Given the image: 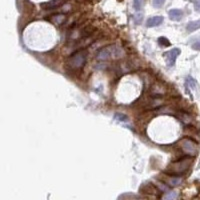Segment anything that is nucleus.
<instances>
[{
    "label": "nucleus",
    "instance_id": "obj_13",
    "mask_svg": "<svg viewBox=\"0 0 200 200\" xmlns=\"http://www.w3.org/2000/svg\"><path fill=\"white\" fill-rule=\"evenodd\" d=\"M185 84L188 87V88L190 89H194L195 86H196V81L194 78H192L191 76H188L186 78V81H185Z\"/></svg>",
    "mask_w": 200,
    "mask_h": 200
},
{
    "label": "nucleus",
    "instance_id": "obj_5",
    "mask_svg": "<svg viewBox=\"0 0 200 200\" xmlns=\"http://www.w3.org/2000/svg\"><path fill=\"white\" fill-rule=\"evenodd\" d=\"M180 53H181V50L179 48H173V49L169 50V51H167L163 54L165 57V59H166V63L169 67L174 66L177 57L180 55Z\"/></svg>",
    "mask_w": 200,
    "mask_h": 200
},
{
    "label": "nucleus",
    "instance_id": "obj_4",
    "mask_svg": "<svg viewBox=\"0 0 200 200\" xmlns=\"http://www.w3.org/2000/svg\"><path fill=\"white\" fill-rule=\"evenodd\" d=\"M178 146H179L180 150L183 152L184 154L189 156H195L197 154L198 146L193 140L189 139V138H183L178 142Z\"/></svg>",
    "mask_w": 200,
    "mask_h": 200
},
{
    "label": "nucleus",
    "instance_id": "obj_8",
    "mask_svg": "<svg viewBox=\"0 0 200 200\" xmlns=\"http://www.w3.org/2000/svg\"><path fill=\"white\" fill-rule=\"evenodd\" d=\"M163 20H164L163 16H153V17L149 18V19L146 21V26L147 27L158 26V25H160L163 22Z\"/></svg>",
    "mask_w": 200,
    "mask_h": 200
},
{
    "label": "nucleus",
    "instance_id": "obj_7",
    "mask_svg": "<svg viewBox=\"0 0 200 200\" xmlns=\"http://www.w3.org/2000/svg\"><path fill=\"white\" fill-rule=\"evenodd\" d=\"M168 15L172 21H180L183 17V11L180 9H171L169 10Z\"/></svg>",
    "mask_w": 200,
    "mask_h": 200
},
{
    "label": "nucleus",
    "instance_id": "obj_18",
    "mask_svg": "<svg viewBox=\"0 0 200 200\" xmlns=\"http://www.w3.org/2000/svg\"><path fill=\"white\" fill-rule=\"evenodd\" d=\"M142 19H143V15L141 13L135 15V23L136 24H140L141 22H142Z\"/></svg>",
    "mask_w": 200,
    "mask_h": 200
},
{
    "label": "nucleus",
    "instance_id": "obj_12",
    "mask_svg": "<svg viewBox=\"0 0 200 200\" xmlns=\"http://www.w3.org/2000/svg\"><path fill=\"white\" fill-rule=\"evenodd\" d=\"M114 120L119 121V122H127L129 120V118H128V116H126L125 114L117 112V113L114 114Z\"/></svg>",
    "mask_w": 200,
    "mask_h": 200
},
{
    "label": "nucleus",
    "instance_id": "obj_6",
    "mask_svg": "<svg viewBox=\"0 0 200 200\" xmlns=\"http://www.w3.org/2000/svg\"><path fill=\"white\" fill-rule=\"evenodd\" d=\"M64 2V0H50L49 2L43 3L41 6L43 9H54L57 8V7H60Z\"/></svg>",
    "mask_w": 200,
    "mask_h": 200
},
{
    "label": "nucleus",
    "instance_id": "obj_11",
    "mask_svg": "<svg viewBox=\"0 0 200 200\" xmlns=\"http://www.w3.org/2000/svg\"><path fill=\"white\" fill-rule=\"evenodd\" d=\"M49 20L51 21V22H53L54 24H61L65 20V15L57 14V15H53Z\"/></svg>",
    "mask_w": 200,
    "mask_h": 200
},
{
    "label": "nucleus",
    "instance_id": "obj_3",
    "mask_svg": "<svg viewBox=\"0 0 200 200\" xmlns=\"http://www.w3.org/2000/svg\"><path fill=\"white\" fill-rule=\"evenodd\" d=\"M123 54L121 48L115 45H109L99 49L96 53V59L98 60H108L111 58H118Z\"/></svg>",
    "mask_w": 200,
    "mask_h": 200
},
{
    "label": "nucleus",
    "instance_id": "obj_19",
    "mask_svg": "<svg viewBox=\"0 0 200 200\" xmlns=\"http://www.w3.org/2000/svg\"><path fill=\"white\" fill-rule=\"evenodd\" d=\"M192 48H193L194 50H199L200 51V40L199 41H196L195 43L192 44Z\"/></svg>",
    "mask_w": 200,
    "mask_h": 200
},
{
    "label": "nucleus",
    "instance_id": "obj_17",
    "mask_svg": "<svg viewBox=\"0 0 200 200\" xmlns=\"http://www.w3.org/2000/svg\"><path fill=\"white\" fill-rule=\"evenodd\" d=\"M166 0H153V6L155 8H160V7H162L164 5Z\"/></svg>",
    "mask_w": 200,
    "mask_h": 200
},
{
    "label": "nucleus",
    "instance_id": "obj_9",
    "mask_svg": "<svg viewBox=\"0 0 200 200\" xmlns=\"http://www.w3.org/2000/svg\"><path fill=\"white\" fill-rule=\"evenodd\" d=\"M199 28H200V20H195V21H190V22L187 24L186 30L188 32H193Z\"/></svg>",
    "mask_w": 200,
    "mask_h": 200
},
{
    "label": "nucleus",
    "instance_id": "obj_20",
    "mask_svg": "<svg viewBox=\"0 0 200 200\" xmlns=\"http://www.w3.org/2000/svg\"><path fill=\"white\" fill-rule=\"evenodd\" d=\"M194 7H195V10H196V11L200 12V0H195Z\"/></svg>",
    "mask_w": 200,
    "mask_h": 200
},
{
    "label": "nucleus",
    "instance_id": "obj_2",
    "mask_svg": "<svg viewBox=\"0 0 200 200\" xmlns=\"http://www.w3.org/2000/svg\"><path fill=\"white\" fill-rule=\"evenodd\" d=\"M87 52L85 50H79L70 55L66 60V66L70 70H80L85 65Z\"/></svg>",
    "mask_w": 200,
    "mask_h": 200
},
{
    "label": "nucleus",
    "instance_id": "obj_14",
    "mask_svg": "<svg viewBox=\"0 0 200 200\" xmlns=\"http://www.w3.org/2000/svg\"><path fill=\"white\" fill-rule=\"evenodd\" d=\"M178 197V193L177 192H174V191H171V192H166V193L162 196V199H165V200H170V199H175Z\"/></svg>",
    "mask_w": 200,
    "mask_h": 200
},
{
    "label": "nucleus",
    "instance_id": "obj_15",
    "mask_svg": "<svg viewBox=\"0 0 200 200\" xmlns=\"http://www.w3.org/2000/svg\"><path fill=\"white\" fill-rule=\"evenodd\" d=\"M142 6H143V0H133V8L136 11H139L142 8Z\"/></svg>",
    "mask_w": 200,
    "mask_h": 200
},
{
    "label": "nucleus",
    "instance_id": "obj_10",
    "mask_svg": "<svg viewBox=\"0 0 200 200\" xmlns=\"http://www.w3.org/2000/svg\"><path fill=\"white\" fill-rule=\"evenodd\" d=\"M166 183L169 184L170 186H177L181 183V178H179L178 176H171L168 177V179L166 180Z\"/></svg>",
    "mask_w": 200,
    "mask_h": 200
},
{
    "label": "nucleus",
    "instance_id": "obj_16",
    "mask_svg": "<svg viewBox=\"0 0 200 200\" xmlns=\"http://www.w3.org/2000/svg\"><path fill=\"white\" fill-rule=\"evenodd\" d=\"M158 43L160 45H162V46H170V42H169V40L165 38V37H160L158 38Z\"/></svg>",
    "mask_w": 200,
    "mask_h": 200
},
{
    "label": "nucleus",
    "instance_id": "obj_1",
    "mask_svg": "<svg viewBox=\"0 0 200 200\" xmlns=\"http://www.w3.org/2000/svg\"><path fill=\"white\" fill-rule=\"evenodd\" d=\"M192 162H193L192 157L188 155L187 157L179 159V160H177V161L172 162L171 164H169L168 167H167V169L165 170V173L171 176L182 175V174H184L189 169V167L191 166Z\"/></svg>",
    "mask_w": 200,
    "mask_h": 200
}]
</instances>
